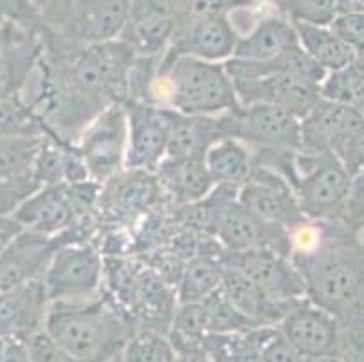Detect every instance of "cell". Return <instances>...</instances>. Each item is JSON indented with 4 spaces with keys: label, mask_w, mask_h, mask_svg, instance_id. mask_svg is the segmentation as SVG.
<instances>
[{
    "label": "cell",
    "mask_w": 364,
    "mask_h": 362,
    "mask_svg": "<svg viewBox=\"0 0 364 362\" xmlns=\"http://www.w3.org/2000/svg\"><path fill=\"white\" fill-rule=\"evenodd\" d=\"M292 263L310 303L339 323L364 314V250L357 232L341 221H312L290 232Z\"/></svg>",
    "instance_id": "cell-1"
},
{
    "label": "cell",
    "mask_w": 364,
    "mask_h": 362,
    "mask_svg": "<svg viewBox=\"0 0 364 362\" xmlns=\"http://www.w3.org/2000/svg\"><path fill=\"white\" fill-rule=\"evenodd\" d=\"M44 330L78 362L114 361L134 334L104 294L82 303H49Z\"/></svg>",
    "instance_id": "cell-2"
},
{
    "label": "cell",
    "mask_w": 364,
    "mask_h": 362,
    "mask_svg": "<svg viewBox=\"0 0 364 362\" xmlns=\"http://www.w3.org/2000/svg\"><path fill=\"white\" fill-rule=\"evenodd\" d=\"M102 294L118 308L134 331L167 335L178 307L176 288L165 283L140 255L104 257Z\"/></svg>",
    "instance_id": "cell-3"
},
{
    "label": "cell",
    "mask_w": 364,
    "mask_h": 362,
    "mask_svg": "<svg viewBox=\"0 0 364 362\" xmlns=\"http://www.w3.org/2000/svg\"><path fill=\"white\" fill-rule=\"evenodd\" d=\"M152 104L188 116H220L241 107L225 65L191 56L158 65Z\"/></svg>",
    "instance_id": "cell-4"
},
{
    "label": "cell",
    "mask_w": 364,
    "mask_h": 362,
    "mask_svg": "<svg viewBox=\"0 0 364 362\" xmlns=\"http://www.w3.org/2000/svg\"><path fill=\"white\" fill-rule=\"evenodd\" d=\"M131 0H46L41 8L42 46L75 51L118 40Z\"/></svg>",
    "instance_id": "cell-5"
},
{
    "label": "cell",
    "mask_w": 364,
    "mask_h": 362,
    "mask_svg": "<svg viewBox=\"0 0 364 362\" xmlns=\"http://www.w3.org/2000/svg\"><path fill=\"white\" fill-rule=\"evenodd\" d=\"M289 183L304 218L343 223L352 194L353 176L333 152L314 154L296 151Z\"/></svg>",
    "instance_id": "cell-6"
},
{
    "label": "cell",
    "mask_w": 364,
    "mask_h": 362,
    "mask_svg": "<svg viewBox=\"0 0 364 362\" xmlns=\"http://www.w3.org/2000/svg\"><path fill=\"white\" fill-rule=\"evenodd\" d=\"M167 205L156 172L122 169L100 185L98 215L102 228L132 230L149 212Z\"/></svg>",
    "instance_id": "cell-7"
},
{
    "label": "cell",
    "mask_w": 364,
    "mask_h": 362,
    "mask_svg": "<svg viewBox=\"0 0 364 362\" xmlns=\"http://www.w3.org/2000/svg\"><path fill=\"white\" fill-rule=\"evenodd\" d=\"M49 303H82L102 294L104 255L95 243L64 245L42 275Z\"/></svg>",
    "instance_id": "cell-8"
},
{
    "label": "cell",
    "mask_w": 364,
    "mask_h": 362,
    "mask_svg": "<svg viewBox=\"0 0 364 362\" xmlns=\"http://www.w3.org/2000/svg\"><path fill=\"white\" fill-rule=\"evenodd\" d=\"M127 145L129 125L124 104L109 105L84 129L76 142L89 178L100 185L125 169Z\"/></svg>",
    "instance_id": "cell-9"
},
{
    "label": "cell",
    "mask_w": 364,
    "mask_h": 362,
    "mask_svg": "<svg viewBox=\"0 0 364 362\" xmlns=\"http://www.w3.org/2000/svg\"><path fill=\"white\" fill-rule=\"evenodd\" d=\"M228 138H236L250 149H289L301 151L299 118L267 104L241 105L225 112Z\"/></svg>",
    "instance_id": "cell-10"
},
{
    "label": "cell",
    "mask_w": 364,
    "mask_h": 362,
    "mask_svg": "<svg viewBox=\"0 0 364 362\" xmlns=\"http://www.w3.org/2000/svg\"><path fill=\"white\" fill-rule=\"evenodd\" d=\"M216 239L225 252L274 250L287 257L292 255V235L279 225L268 223L252 214L236 199L220 211L216 221Z\"/></svg>",
    "instance_id": "cell-11"
},
{
    "label": "cell",
    "mask_w": 364,
    "mask_h": 362,
    "mask_svg": "<svg viewBox=\"0 0 364 362\" xmlns=\"http://www.w3.org/2000/svg\"><path fill=\"white\" fill-rule=\"evenodd\" d=\"M129 145L125 167L156 172L167 156L171 136V109L127 100Z\"/></svg>",
    "instance_id": "cell-12"
},
{
    "label": "cell",
    "mask_w": 364,
    "mask_h": 362,
    "mask_svg": "<svg viewBox=\"0 0 364 362\" xmlns=\"http://www.w3.org/2000/svg\"><path fill=\"white\" fill-rule=\"evenodd\" d=\"M237 201L263 221L290 232L306 221L289 181L270 169L254 165L252 176L240 187Z\"/></svg>",
    "instance_id": "cell-13"
},
{
    "label": "cell",
    "mask_w": 364,
    "mask_h": 362,
    "mask_svg": "<svg viewBox=\"0 0 364 362\" xmlns=\"http://www.w3.org/2000/svg\"><path fill=\"white\" fill-rule=\"evenodd\" d=\"M225 267L241 272L264 294L277 301L304 299V281L292 259L274 250L225 252L221 257Z\"/></svg>",
    "instance_id": "cell-14"
},
{
    "label": "cell",
    "mask_w": 364,
    "mask_h": 362,
    "mask_svg": "<svg viewBox=\"0 0 364 362\" xmlns=\"http://www.w3.org/2000/svg\"><path fill=\"white\" fill-rule=\"evenodd\" d=\"M236 42L237 33L228 16L193 20L176 26L167 49L161 55L160 65L168 64L180 56L223 64L228 58H232Z\"/></svg>",
    "instance_id": "cell-15"
},
{
    "label": "cell",
    "mask_w": 364,
    "mask_h": 362,
    "mask_svg": "<svg viewBox=\"0 0 364 362\" xmlns=\"http://www.w3.org/2000/svg\"><path fill=\"white\" fill-rule=\"evenodd\" d=\"M232 82L241 105H276L299 119L309 115L310 109L323 98L319 82L289 73Z\"/></svg>",
    "instance_id": "cell-16"
},
{
    "label": "cell",
    "mask_w": 364,
    "mask_h": 362,
    "mask_svg": "<svg viewBox=\"0 0 364 362\" xmlns=\"http://www.w3.org/2000/svg\"><path fill=\"white\" fill-rule=\"evenodd\" d=\"M277 328L301 357L337 355L339 351L341 323L306 297L294 304Z\"/></svg>",
    "instance_id": "cell-17"
},
{
    "label": "cell",
    "mask_w": 364,
    "mask_h": 362,
    "mask_svg": "<svg viewBox=\"0 0 364 362\" xmlns=\"http://www.w3.org/2000/svg\"><path fill=\"white\" fill-rule=\"evenodd\" d=\"M363 118L364 116L352 105L321 98L309 115L299 119L301 151L314 154L333 152L339 158L341 151Z\"/></svg>",
    "instance_id": "cell-18"
},
{
    "label": "cell",
    "mask_w": 364,
    "mask_h": 362,
    "mask_svg": "<svg viewBox=\"0 0 364 362\" xmlns=\"http://www.w3.org/2000/svg\"><path fill=\"white\" fill-rule=\"evenodd\" d=\"M176 29L167 0H131L120 40L136 56L161 58Z\"/></svg>",
    "instance_id": "cell-19"
},
{
    "label": "cell",
    "mask_w": 364,
    "mask_h": 362,
    "mask_svg": "<svg viewBox=\"0 0 364 362\" xmlns=\"http://www.w3.org/2000/svg\"><path fill=\"white\" fill-rule=\"evenodd\" d=\"M64 247L58 235L22 230L0 252V290L42 279L55 252Z\"/></svg>",
    "instance_id": "cell-20"
},
{
    "label": "cell",
    "mask_w": 364,
    "mask_h": 362,
    "mask_svg": "<svg viewBox=\"0 0 364 362\" xmlns=\"http://www.w3.org/2000/svg\"><path fill=\"white\" fill-rule=\"evenodd\" d=\"M13 218L26 230L58 235L75 223L78 211L73 201L69 183H60L36 188L16 207Z\"/></svg>",
    "instance_id": "cell-21"
},
{
    "label": "cell",
    "mask_w": 364,
    "mask_h": 362,
    "mask_svg": "<svg viewBox=\"0 0 364 362\" xmlns=\"http://www.w3.org/2000/svg\"><path fill=\"white\" fill-rule=\"evenodd\" d=\"M48 308L42 279L0 290V339H29L44 328Z\"/></svg>",
    "instance_id": "cell-22"
},
{
    "label": "cell",
    "mask_w": 364,
    "mask_h": 362,
    "mask_svg": "<svg viewBox=\"0 0 364 362\" xmlns=\"http://www.w3.org/2000/svg\"><path fill=\"white\" fill-rule=\"evenodd\" d=\"M297 46L299 42L292 22L276 11L264 13L252 28L237 36L232 58L264 62L277 58Z\"/></svg>",
    "instance_id": "cell-23"
},
{
    "label": "cell",
    "mask_w": 364,
    "mask_h": 362,
    "mask_svg": "<svg viewBox=\"0 0 364 362\" xmlns=\"http://www.w3.org/2000/svg\"><path fill=\"white\" fill-rule=\"evenodd\" d=\"M221 290L225 292L230 303L252 319L254 323L259 326H277L294 308L297 301H277L264 294L257 284H254L248 277H245L241 272L234 270L230 267L223 265V275H221Z\"/></svg>",
    "instance_id": "cell-24"
},
{
    "label": "cell",
    "mask_w": 364,
    "mask_h": 362,
    "mask_svg": "<svg viewBox=\"0 0 364 362\" xmlns=\"http://www.w3.org/2000/svg\"><path fill=\"white\" fill-rule=\"evenodd\" d=\"M156 176L168 205L196 203L216 187L205 164V156L165 158L158 167Z\"/></svg>",
    "instance_id": "cell-25"
},
{
    "label": "cell",
    "mask_w": 364,
    "mask_h": 362,
    "mask_svg": "<svg viewBox=\"0 0 364 362\" xmlns=\"http://www.w3.org/2000/svg\"><path fill=\"white\" fill-rule=\"evenodd\" d=\"M228 138L225 115L188 116L171 109V136L165 158H196L220 139Z\"/></svg>",
    "instance_id": "cell-26"
},
{
    "label": "cell",
    "mask_w": 364,
    "mask_h": 362,
    "mask_svg": "<svg viewBox=\"0 0 364 362\" xmlns=\"http://www.w3.org/2000/svg\"><path fill=\"white\" fill-rule=\"evenodd\" d=\"M205 164L216 185L241 187L254 172V151L240 139L225 138L208 149Z\"/></svg>",
    "instance_id": "cell-27"
},
{
    "label": "cell",
    "mask_w": 364,
    "mask_h": 362,
    "mask_svg": "<svg viewBox=\"0 0 364 362\" xmlns=\"http://www.w3.org/2000/svg\"><path fill=\"white\" fill-rule=\"evenodd\" d=\"M292 24L299 48L326 73L344 68L357 56V53L344 44L328 26H314L304 22Z\"/></svg>",
    "instance_id": "cell-28"
},
{
    "label": "cell",
    "mask_w": 364,
    "mask_h": 362,
    "mask_svg": "<svg viewBox=\"0 0 364 362\" xmlns=\"http://www.w3.org/2000/svg\"><path fill=\"white\" fill-rule=\"evenodd\" d=\"M270 326H257L243 334H208L203 348L210 362H261V346Z\"/></svg>",
    "instance_id": "cell-29"
},
{
    "label": "cell",
    "mask_w": 364,
    "mask_h": 362,
    "mask_svg": "<svg viewBox=\"0 0 364 362\" xmlns=\"http://www.w3.org/2000/svg\"><path fill=\"white\" fill-rule=\"evenodd\" d=\"M223 263L214 255H196L185 265L176 287L178 303H200L221 287Z\"/></svg>",
    "instance_id": "cell-30"
},
{
    "label": "cell",
    "mask_w": 364,
    "mask_h": 362,
    "mask_svg": "<svg viewBox=\"0 0 364 362\" xmlns=\"http://www.w3.org/2000/svg\"><path fill=\"white\" fill-rule=\"evenodd\" d=\"M321 96L357 109L364 100V56L357 55L344 68L326 73L321 82Z\"/></svg>",
    "instance_id": "cell-31"
},
{
    "label": "cell",
    "mask_w": 364,
    "mask_h": 362,
    "mask_svg": "<svg viewBox=\"0 0 364 362\" xmlns=\"http://www.w3.org/2000/svg\"><path fill=\"white\" fill-rule=\"evenodd\" d=\"M41 144L42 136H0V181L28 176Z\"/></svg>",
    "instance_id": "cell-32"
},
{
    "label": "cell",
    "mask_w": 364,
    "mask_h": 362,
    "mask_svg": "<svg viewBox=\"0 0 364 362\" xmlns=\"http://www.w3.org/2000/svg\"><path fill=\"white\" fill-rule=\"evenodd\" d=\"M203 304L207 310L208 334H243L259 326L230 303L221 287L203 299Z\"/></svg>",
    "instance_id": "cell-33"
},
{
    "label": "cell",
    "mask_w": 364,
    "mask_h": 362,
    "mask_svg": "<svg viewBox=\"0 0 364 362\" xmlns=\"http://www.w3.org/2000/svg\"><path fill=\"white\" fill-rule=\"evenodd\" d=\"M120 362H176V351L167 335L136 330L125 343Z\"/></svg>",
    "instance_id": "cell-34"
},
{
    "label": "cell",
    "mask_w": 364,
    "mask_h": 362,
    "mask_svg": "<svg viewBox=\"0 0 364 362\" xmlns=\"http://www.w3.org/2000/svg\"><path fill=\"white\" fill-rule=\"evenodd\" d=\"M46 127L22 95L0 98V136H44Z\"/></svg>",
    "instance_id": "cell-35"
},
{
    "label": "cell",
    "mask_w": 364,
    "mask_h": 362,
    "mask_svg": "<svg viewBox=\"0 0 364 362\" xmlns=\"http://www.w3.org/2000/svg\"><path fill=\"white\" fill-rule=\"evenodd\" d=\"M171 6L176 26L208 16H228L248 6L263 4V0H167Z\"/></svg>",
    "instance_id": "cell-36"
},
{
    "label": "cell",
    "mask_w": 364,
    "mask_h": 362,
    "mask_svg": "<svg viewBox=\"0 0 364 362\" xmlns=\"http://www.w3.org/2000/svg\"><path fill=\"white\" fill-rule=\"evenodd\" d=\"M274 11L290 22L330 26L337 15L333 0H263Z\"/></svg>",
    "instance_id": "cell-37"
},
{
    "label": "cell",
    "mask_w": 364,
    "mask_h": 362,
    "mask_svg": "<svg viewBox=\"0 0 364 362\" xmlns=\"http://www.w3.org/2000/svg\"><path fill=\"white\" fill-rule=\"evenodd\" d=\"M144 259L145 263L152 268V270L156 272L161 279H164L165 283H168L171 287L176 288L178 283H180L181 275H183L185 265L188 261H185L183 257L176 254L174 250H171L168 247H158L154 250L147 252V254L140 255Z\"/></svg>",
    "instance_id": "cell-38"
},
{
    "label": "cell",
    "mask_w": 364,
    "mask_h": 362,
    "mask_svg": "<svg viewBox=\"0 0 364 362\" xmlns=\"http://www.w3.org/2000/svg\"><path fill=\"white\" fill-rule=\"evenodd\" d=\"M0 24H16L41 31V9L33 0H0Z\"/></svg>",
    "instance_id": "cell-39"
},
{
    "label": "cell",
    "mask_w": 364,
    "mask_h": 362,
    "mask_svg": "<svg viewBox=\"0 0 364 362\" xmlns=\"http://www.w3.org/2000/svg\"><path fill=\"white\" fill-rule=\"evenodd\" d=\"M337 355L344 362H364V314L341 323Z\"/></svg>",
    "instance_id": "cell-40"
},
{
    "label": "cell",
    "mask_w": 364,
    "mask_h": 362,
    "mask_svg": "<svg viewBox=\"0 0 364 362\" xmlns=\"http://www.w3.org/2000/svg\"><path fill=\"white\" fill-rule=\"evenodd\" d=\"M357 55L364 53V13H337L328 26Z\"/></svg>",
    "instance_id": "cell-41"
},
{
    "label": "cell",
    "mask_w": 364,
    "mask_h": 362,
    "mask_svg": "<svg viewBox=\"0 0 364 362\" xmlns=\"http://www.w3.org/2000/svg\"><path fill=\"white\" fill-rule=\"evenodd\" d=\"M36 188V185L31 174L22 176V178L9 179V181H0V218L4 215H13L16 207L24 201L28 196H31Z\"/></svg>",
    "instance_id": "cell-42"
},
{
    "label": "cell",
    "mask_w": 364,
    "mask_h": 362,
    "mask_svg": "<svg viewBox=\"0 0 364 362\" xmlns=\"http://www.w3.org/2000/svg\"><path fill=\"white\" fill-rule=\"evenodd\" d=\"M31 362H78L42 328L28 339Z\"/></svg>",
    "instance_id": "cell-43"
},
{
    "label": "cell",
    "mask_w": 364,
    "mask_h": 362,
    "mask_svg": "<svg viewBox=\"0 0 364 362\" xmlns=\"http://www.w3.org/2000/svg\"><path fill=\"white\" fill-rule=\"evenodd\" d=\"M301 355L290 346L277 326H270L261 346V362H299Z\"/></svg>",
    "instance_id": "cell-44"
},
{
    "label": "cell",
    "mask_w": 364,
    "mask_h": 362,
    "mask_svg": "<svg viewBox=\"0 0 364 362\" xmlns=\"http://www.w3.org/2000/svg\"><path fill=\"white\" fill-rule=\"evenodd\" d=\"M339 159L353 178L364 172V118L341 151Z\"/></svg>",
    "instance_id": "cell-45"
},
{
    "label": "cell",
    "mask_w": 364,
    "mask_h": 362,
    "mask_svg": "<svg viewBox=\"0 0 364 362\" xmlns=\"http://www.w3.org/2000/svg\"><path fill=\"white\" fill-rule=\"evenodd\" d=\"M343 225H346L360 235V230L364 227V172L353 178L352 194H350L348 208L344 214Z\"/></svg>",
    "instance_id": "cell-46"
},
{
    "label": "cell",
    "mask_w": 364,
    "mask_h": 362,
    "mask_svg": "<svg viewBox=\"0 0 364 362\" xmlns=\"http://www.w3.org/2000/svg\"><path fill=\"white\" fill-rule=\"evenodd\" d=\"M0 362H31L28 348V339L8 337L2 339Z\"/></svg>",
    "instance_id": "cell-47"
},
{
    "label": "cell",
    "mask_w": 364,
    "mask_h": 362,
    "mask_svg": "<svg viewBox=\"0 0 364 362\" xmlns=\"http://www.w3.org/2000/svg\"><path fill=\"white\" fill-rule=\"evenodd\" d=\"M22 230H24V227H22V225L18 223L13 215H4V218H0V252L4 250V248L8 247V245L11 243L13 239L21 234Z\"/></svg>",
    "instance_id": "cell-48"
},
{
    "label": "cell",
    "mask_w": 364,
    "mask_h": 362,
    "mask_svg": "<svg viewBox=\"0 0 364 362\" xmlns=\"http://www.w3.org/2000/svg\"><path fill=\"white\" fill-rule=\"evenodd\" d=\"M337 13H364V0H333Z\"/></svg>",
    "instance_id": "cell-49"
},
{
    "label": "cell",
    "mask_w": 364,
    "mask_h": 362,
    "mask_svg": "<svg viewBox=\"0 0 364 362\" xmlns=\"http://www.w3.org/2000/svg\"><path fill=\"white\" fill-rule=\"evenodd\" d=\"M15 26L16 24H0V60H2V56H4L6 49H8L9 38H11V31Z\"/></svg>",
    "instance_id": "cell-50"
},
{
    "label": "cell",
    "mask_w": 364,
    "mask_h": 362,
    "mask_svg": "<svg viewBox=\"0 0 364 362\" xmlns=\"http://www.w3.org/2000/svg\"><path fill=\"white\" fill-rule=\"evenodd\" d=\"M176 362H210L208 361L207 351H193V353H185V355H176Z\"/></svg>",
    "instance_id": "cell-51"
},
{
    "label": "cell",
    "mask_w": 364,
    "mask_h": 362,
    "mask_svg": "<svg viewBox=\"0 0 364 362\" xmlns=\"http://www.w3.org/2000/svg\"><path fill=\"white\" fill-rule=\"evenodd\" d=\"M299 362H344L339 355H316V357H301Z\"/></svg>",
    "instance_id": "cell-52"
},
{
    "label": "cell",
    "mask_w": 364,
    "mask_h": 362,
    "mask_svg": "<svg viewBox=\"0 0 364 362\" xmlns=\"http://www.w3.org/2000/svg\"><path fill=\"white\" fill-rule=\"evenodd\" d=\"M357 111H359V112H360V115H363V116H364V100H363V102H360V104H359V105H357Z\"/></svg>",
    "instance_id": "cell-53"
},
{
    "label": "cell",
    "mask_w": 364,
    "mask_h": 362,
    "mask_svg": "<svg viewBox=\"0 0 364 362\" xmlns=\"http://www.w3.org/2000/svg\"><path fill=\"white\" fill-rule=\"evenodd\" d=\"M359 239H360V245H363V250H364V227H363V230H360Z\"/></svg>",
    "instance_id": "cell-54"
}]
</instances>
